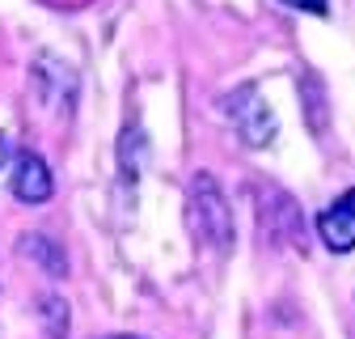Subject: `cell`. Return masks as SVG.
<instances>
[{
    "label": "cell",
    "instance_id": "cell-1",
    "mask_svg": "<svg viewBox=\"0 0 355 339\" xmlns=\"http://www.w3.org/2000/svg\"><path fill=\"white\" fill-rule=\"evenodd\" d=\"M191 221L211 250H220V254L233 250V212H229V199L220 191V183L207 170H199L191 179Z\"/></svg>",
    "mask_w": 355,
    "mask_h": 339
},
{
    "label": "cell",
    "instance_id": "cell-2",
    "mask_svg": "<svg viewBox=\"0 0 355 339\" xmlns=\"http://www.w3.org/2000/svg\"><path fill=\"white\" fill-rule=\"evenodd\" d=\"M225 115H229V123L237 127V136L250 149H266L275 140V132H279L271 106H266V98L258 94V85H241V90H233L225 98Z\"/></svg>",
    "mask_w": 355,
    "mask_h": 339
},
{
    "label": "cell",
    "instance_id": "cell-3",
    "mask_svg": "<svg viewBox=\"0 0 355 339\" xmlns=\"http://www.w3.org/2000/svg\"><path fill=\"white\" fill-rule=\"evenodd\" d=\"M318 233H322L326 250H334V254L355 250V187L343 191V195L322 212V217H318Z\"/></svg>",
    "mask_w": 355,
    "mask_h": 339
},
{
    "label": "cell",
    "instance_id": "cell-4",
    "mask_svg": "<svg viewBox=\"0 0 355 339\" xmlns=\"http://www.w3.org/2000/svg\"><path fill=\"white\" fill-rule=\"evenodd\" d=\"M55 191V179H51V165L42 161L38 153H21L17 165H13V195L21 204H47Z\"/></svg>",
    "mask_w": 355,
    "mask_h": 339
},
{
    "label": "cell",
    "instance_id": "cell-5",
    "mask_svg": "<svg viewBox=\"0 0 355 339\" xmlns=\"http://www.w3.org/2000/svg\"><path fill=\"white\" fill-rule=\"evenodd\" d=\"M21 246L34 254V259H42V263H47V272H51V276H64V254H60V246H55V242H47V238H34V233H30Z\"/></svg>",
    "mask_w": 355,
    "mask_h": 339
},
{
    "label": "cell",
    "instance_id": "cell-6",
    "mask_svg": "<svg viewBox=\"0 0 355 339\" xmlns=\"http://www.w3.org/2000/svg\"><path fill=\"white\" fill-rule=\"evenodd\" d=\"M42 310H47L51 335H55V339H64V301H60V297H47V301H42Z\"/></svg>",
    "mask_w": 355,
    "mask_h": 339
},
{
    "label": "cell",
    "instance_id": "cell-7",
    "mask_svg": "<svg viewBox=\"0 0 355 339\" xmlns=\"http://www.w3.org/2000/svg\"><path fill=\"white\" fill-rule=\"evenodd\" d=\"M284 5H292V9H300V13H313V17H326V13H330L326 0H284Z\"/></svg>",
    "mask_w": 355,
    "mask_h": 339
},
{
    "label": "cell",
    "instance_id": "cell-8",
    "mask_svg": "<svg viewBox=\"0 0 355 339\" xmlns=\"http://www.w3.org/2000/svg\"><path fill=\"white\" fill-rule=\"evenodd\" d=\"M5 157H9V140L0 136V165H5Z\"/></svg>",
    "mask_w": 355,
    "mask_h": 339
},
{
    "label": "cell",
    "instance_id": "cell-9",
    "mask_svg": "<svg viewBox=\"0 0 355 339\" xmlns=\"http://www.w3.org/2000/svg\"><path fill=\"white\" fill-rule=\"evenodd\" d=\"M114 339H131V335H114Z\"/></svg>",
    "mask_w": 355,
    "mask_h": 339
}]
</instances>
